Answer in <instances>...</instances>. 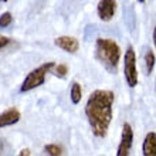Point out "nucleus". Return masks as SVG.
Here are the masks:
<instances>
[{"mask_svg": "<svg viewBox=\"0 0 156 156\" xmlns=\"http://www.w3.org/2000/svg\"><path fill=\"white\" fill-rule=\"evenodd\" d=\"M115 95L109 90H95L85 105V115L97 138H105L112 121V107Z\"/></svg>", "mask_w": 156, "mask_h": 156, "instance_id": "obj_1", "label": "nucleus"}, {"mask_svg": "<svg viewBox=\"0 0 156 156\" xmlns=\"http://www.w3.org/2000/svg\"><path fill=\"white\" fill-rule=\"evenodd\" d=\"M95 57L98 58L108 71H116L119 58H121V48L116 41L111 38H97L95 41Z\"/></svg>", "mask_w": 156, "mask_h": 156, "instance_id": "obj_2", "label": "nucleus"}, {"mask_svg": "<svg viewBox=\"0 0 156 156\" xmlns=\"http://www.w3.org/2000/svg\"><path fill=\"white\" fill-rule=\"evenodd\" d=\"M54 66L55 64L53 61H50V62H45V64H41L36 70L29 73V75L24 78V81H23V84L20 87V92H27V91H31L34 88L40 87L41 84H44L45 75H47V73H50L53 70Z\"/></svg>", "mask_w": 156, "mask_h": 156, "instance_id": "obj_3", "label": "nucleus"}, {"mask_svg": "<svg viewBox=\"0 0 156 156\" xmlns=\"http://www.w3.org/2000/svg\"><path fill=\"white\" fill-rule=\"evenodd\" d=\"M123 71H125V80L126 84L131 88L138 85V68H136V55L132 47H128L125 53V64H123Z\"/></svg>", "mask_w": 156, "mask_h": 156, "instance_id": "obj_4", "label": "nucleus"}, {"mask_svg": "<svg viewBox=\"0 0 156 156\" xmlns=\"http://www.w3.org/2000/svg\"><path fill=\"white\" fill-rule=\"evenodd\" d=\"M133 144V131L132 126L128 122L122 125V135H121V142H119L116 156H129Z\"/></svg>", "mask_w": 156, "mask_h": 156, "instance_id": "obj_5", "label": "nucleus"}, {"mask_svg": "<svg viewBox=\"0 0 156 156\" xmlns=\"http://www.w3.org/2000/svg\"><path fill=\"white\" fill-rule=\"evenodd\" d=\"M98 16L102 21H109L112 17L115 16L116 10V2L114 0H101L98 3Z\"/></svg>", "mask_w": 156, "mask_h": 156, "instance_id": "obj_6", "label": "nucleus"}, {"mask_svg": "<svg viewBox=\"0 0 156 156\" xmlns=\"http://www.w3.org/2000/svg\"><path fill=\"white\" fill-rule=\"evenodd\" d=\"M54 44L58 45L61 50L67 51V53L74 54L78 51V47H80V43H78L77 38L70 37V36H60L54 40Z\"/></svg>", "mask_w": 156, "mask_h": 156, "instance_id": "obj_7", "label": "nucleus"}, {"mask_svg": "<svg viewBox=\"0 0 156 156\" xmlns=\"http://www.w3.org/2000/svg\"><path fill=\"white\" fill-rule=\"evenodd\" d=\"M20 119V112L16 108H10L7 111H4L0 114V128L4 126H10L13 123L19 122Z\"/></svg>", "mask_w": 156, "mask_h": 156, "instance_id": "obj_8", "label": "nucleus"}, {"mask_svg": "<svg viewBox=\"0 0 156 156\" xmlns=\"http://www.w3.org/2000/svg\"><path fill=\"white\" fill-rule=\"evenodd\" d=\"M144 156H156V132H149L142 145Z\"/></svg>", "mask_w": 156, "mask_h": 156, "instance_id": "obj_9", "label": "nucleus"}, {"mask_svg": "<svg viewBox=\"0 0 156 156\" xmlns=\"http://www.w3.org/2000/svg\"><path fill=\"white\" fill-rule=\"evenodd\" d=\"M70 97H71V101L73 104L77 105L82 98V88L78 82H73V87H71V92H70Z\"/></svg>", "mask_w": 156, "mask_h": 156, "instance_id": "obj_10", "label": "nucleus"}, {"mask_svg": "<svg viewBox=\"0 0 156 156\" xmlns=\"http://www.w3.org/2000/svg\"><path fill=\"white\" fill-rule=\"evenodd\" d=\"M155 54L151 48L146 50V53H145V66H146V71H148V74H151L153 71V67H155Z\"/></svg>", "mask_w": 156, "mask_h": 156, "instance_id": "obj_11", "label": "nucleus"}, {"mask_svg": "<svg viewBox=\"0 0 156 156\" xmlns=\"http://www.w3.org/2000/svg\"><path fill=\"white\" fill-rule=\"evenodd\" d=\"M44 153H47L48 156H62L64 149H62L60 145L50 144V145H45L44 146Z\"/></svg>", "mask_w": 156, "mask_h": 156, "instance_id": "obj_12", "label": "nucleus"}, {"mask_svg": "<svg viewBox=\"0 0 156 156\" xmlns=\"http://www.w3.org/2000/svg\"><path fill=\"white\" fill-rule=\"evenodd\" d=\"M13 21V16L12 13L4 12L2 16H0V29H6L7 26H10V23Z\"/></svg>", "mask_w": 156, "mask_h": 156, "instance_id": "obj_13", "label": "nucleus"}, {"mask_svg": "<svg viewBox=\"0 0 156 156\" xmlns=\"http://www.w3.org/2000/svg\"><path fill=\"white\" fill-rule=\"evenodd\" d=\"M68 73V68H67L66 64H58V66H54V74L60 78H64Z\"/></svg>", "mask_w": 156, "mask_h": 156, "instance_id": "obj_14", "label": "nucleus"}, {"mask_svg": "<svg viewBox=\"0 0 156 156\" xmlns=\"http://www.w3.org/2000/svg\"><path fill=\"white\" fill-rule=\"evenodd\" d=\"M7 148H9L7 142L4 139H0V156H3L4 153L7 152Z\"/></svg>", "mask_w": 156, "mask_h": 156, "instance_id": "obj_15", "label": "nucleus"}, {"mask_svg": "<svg viewBox=\"0 0 156 156\" xmlns=\"http://www.w3.org/2000/svg\"><path fill=\"white\" fill-rule=\"evenodd\" d=\"M9 44H10V38L4 37V36H0V50L4 48V47L9 45Z\"/></svg>", "mask_w": 156, "mask_h": 156, "instance_id": "obj_16", "label": "nucleus"}, {"mask_svg": "<svg viewBox=\"0 0 156 156\" xmlns=\"http://www.w3.org/2000/svg\"><path fill=\"white\" fill-rule=\"evenodd\" d=\"M17 156H30V149H23V151H20V152H19V155Z\"/></svg>", "mask_w": 156, "mask_h": 156, "instance_id": "obj_17", "label": "nucleus"}, {"mask_svg": "<svg viewBox=\"0 0 156 156\" xmlns=\"http://www.w3.org/2000/svg\"><path fill=\"white\" fill-rule=\"evenodd\" d=\"M153 43H155V47H156V26H155V30H153Z\"/></svg>", "mask_w": 156, "mask_h": 156, "instance_id": "obj_18", "label": "nucleus"}]
</instances>
